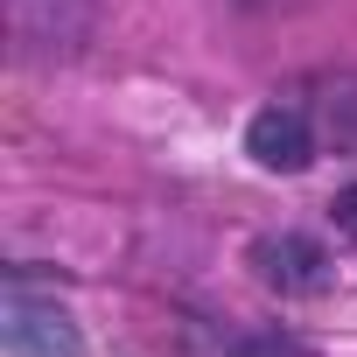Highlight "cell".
I'll return each mask as SVG.
<instances>
[{
	"instance_id": "obj_1",
	"label": "cell",
	"mask_w": 357,
	"mask_h": 357,
	"mask_svg": "<svg viewBox=\"0 0 357 357\" xmlns=\"http://www.w3.org/2000/svg\"><path fill=\"white\" fill-rule=\"evenodd\" d=\"M91 22H98V0H8V36H15V56L29 63L77 56L91 43Z\"/></svg>"
},
{
	"instance_id": "obj_2",
	"label": "cell",
	"mask_w": 357,
	"mask_h": 357,
	"mask_svg": "<svg viewBox=\"0 0 357 357\" xmlns=\"http://www.w3.org/2000/svg\"><path fill=\"white\" fill-rule=\"evenodd\" d=\"M0 343H8V357H84V329L70 322V308L36 301V294H29V280H8Z\"/></svg>"
},
{
	"instance_id": "obj_3",
	"label": "cell",
	"mask_w": 357,
	"mask_h": 357,
	"mask_svg": "<svg viewBox=\"0 0 357 357\" xmlns=\"http://www.w3.org/2000/svg\"><path fill=\"white\" fill-rule=\"evenodd\" d=\"M252 273H259V287H273L280 301H315V294H329L336 259H329L308 231H266V238H252Z\"/></svg>"
},
{
	"instance_id": "obj_4",
	"label": "cell",
	"mask_w": 357,
	"mask_h": 357,
	"mask_svg": "<svg viewBox=\"0 0 357 357\" xmlns=\"http://www.w3.org/2000/svg\"><path fill=\"white\" fill-rule=\"evenodd\" d=\"M245 154H252L266 175H301V168L322 154V133H315V119H308L301 98H273V105L252 112V126H245Z\"/></svg>"
},
{
	"instance_id": "obj_5",
	"label": "cell",
	"mask_w": 357,
	"mask_h": 357,
	"mask_svg": "<svg viewBox=\"0 0 357 357\" xmlns=\"http://www.w3.org/2000/svg\"><path fill=\"white\" fill-rule=\"evenodd\" d=\"M322 133V154H357V70H329V77H308L294 91Z\"/></svg>"
},
{
	"instance_id": "obj_6",
	"label": "cell",
	"mask_w": 357,
	"mask_h": 357,
	"mask_svg": "<svg viewBox=\"0 0 357 357\" xmlns=\"http://www.w3.org/2000/svg\"><path fill=\"white\" fill-rule=\"evenodd\" d=\"M197 350L204 357H315L301 336H287V329H225L218 343H204L197 336Z\"/></svg>"
},
{
	"instance_id": "obj_7",
	"label": "cell",
	"mask_w": 357,
	"mask_h": 357,
	"mask_svg": "<svg viewBox=\"0 0 357 357\" xmlns=\"http://www.w3.org/2000/svg\"><path fill=\"white\" fill-rule=\"evenodd\" d=\"M329 225H336V231L357 245V183H350V190H336V204H329Z\"/></svg>"
}]
</instances>
